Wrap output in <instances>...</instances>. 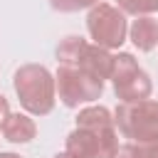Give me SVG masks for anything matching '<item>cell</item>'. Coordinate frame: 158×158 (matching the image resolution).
<instances>
[{
	"instance_id": "cell-1",
	"label": "cell",
	"mask_w": 158,
	"mask_h": 158,
	"mask_svg": "<svg viewBox=\"0 0 158 158\" xmlns=\"http://www.w3.org/2000/svg\"><path fill=\"white\" fill-rule=\"evenodd\" d=\"M118 148V131L106 106H84L77 128L67 136L64 151L77 158H111Z\"/></svg>"
},
{
	"instance_id": "cell-2",
	"label": "cell",
	"mask_w": 158,
	"mask_h": 158,
	"mask_svg": "<svg viewBox=\"0 0 158 158\" xmlns=\"http://www.w3.org/2000/svg\"><path fill=\"white\" fill-rule=\"evenodd\" d=\"M15 94L22 104V109L32 116H47L54 109L57 89L54 77L42 64H22L12 77Z\"/></svg>"
},
{
	"instance_id": "cell-3",
	"label": "cell",
	"mask_w": 158,
	"mask_h": 158,
	"mask_svg": "<svg viewBox=\"0 0 158 158\" xmlns=\"http://www.w3.org/2000/svg\"><path fill=\"white\" fill-rule=\"evenodd\" d=\"M116 131L136 143H156L158 141V101H121L114 111Z\"/></svg>"
},
{
	"instance_id": "cell-4",
	"label": "cell",
	"mask_w": 158,
	"mask_h": 158,
	"mask_svg": "<svg viewBox=\"0 0 158 158\" xmlns=\"http://www.w3.org/2000/svg\"><path fill=\"white\" fill-rule=\"evenodd\" d=\"M57 62L79 67L99 79H109L114 69V54L111 49H104L94 42L81 40L79 35H69L57 44Z\"/></svg>"
},
{
	"instance_id": "cell-5",
	"label": "cell",
	"mask_w": 158,
	"mask_h": 158,
	"mask_svg": "<svg viewBox=\"0 0 158 158\" xmlns=\"http://www.w3.org/2000/svg\"><path fill=\"white\" fill-rule=\"evenodd\" d=\"M86 32L94 40V44L104 49H118L128 37V20L126 12H121L116 5L96 2L89 7L86 15Z\"/></svg>"
},
{
	"instance_id": "cell-6",
	"label": "cell",
	"mask_w": 158,
	"mask_h": 158,
	"mask_svg": "<svg viewBox=\"0 0 158 158\" xmlns=\"http://www.w3.org/2000/svg\"><path fill=\"white\" fill-rule=\"evenodd\" d=\"M54 89L59 101L67 109H77L79 104H89L94 99L101 96L104 91V79L72 67V64H59L57 74H54Z\"/></svg>"
},
{
	"instance_id": "cell-7",
	"label": "cell",
	"mask_w": 158,
	"mask_h": 158,
	"mask_svg": "<svg viewBox=\"0 0 158 158\" xmlns=\"http://www.w3.org/2000/svg\"><path fill=\"white\" fill-rule=\"evenodd\" d=\"M109 79L114 81V91L121 101H141V99H148L153 91L151 77L138 67L131 52L114 54V69Z\"/></svg>"
},
{
	"instance_id": "cell-8",
	"label": "cell",
	"mask_w": 158,
	"mask_h": 158,
	"mask_svg": "<svg viewBox=\"0 0 158 158\" xmlns=\"http://www.w3.org/2000/svg\"><path fill=\"white\" fill-rule=\"evenodd\" d=\"M128 40L141 52L156 49L158 47V20L151 15H138L128 27Z\"/></svg>"
},
{
	"instance_id": "cell-9",
	"label": "cell",
	"mask_w": 158,
	"mask_h": 158,
	"mask_svg": "<svg viewBox=\"0 0 158 158\" xmlns=\"http://www.w3.org/2000/svg\"><path fill=\"white\" fill-rule=\"evenodd\" d=\"M0 131H2V138L10 143H30L37 136V123L27 114H10Z\"/></svg>"
},
{
	"instance_id": "cell-10",
	"label": "cell",
	"mask_w": 158,
	"mask_h": 158,
	"mask_svg": "<svg viewBox=\"0 0 158 158\" xmlns=\"http://www.w3.org/2000/svg\"><path fill=\"white\" fill-rule=\"evenodd\" d=\"M111 158H158V141L156 143H121Z\"/></svg>"
},
{
	"instance_id": "cell-11",
	"label": "cell",
	"mask_w": 158,
	"mask_h": 158,
	"mask_svg": "<svg viewBox=\"0 0 158 158\" xmlns=\"http://www.w3.org/2000/svg\"><path fill=\"white\" fill-rule=\"evenodd\" d=\"M116 7L126 15H153L158 12V0H116Z\"/></svg>"
},
{
	"instance_id": "cell-12",
	"label": "cell",
	"mask_w": 158,
	"mask_h": 158,
	"mask_svg": "<svg viewBox=\"0 0 158 158\" xmlns=\"http://www.w3.org/2000/svg\"><path fill=\"white\" fill-rule=\"evenodd\" d=\"M99 0H49L52 10L57 12H79V10H86V7H94Z\"/></svg>"
},
{
	"instance_id": "cell-13",
	"label": "cell",
	"mask_w": 158,
	"mask_h": 158,
	"mask_svg": "<svg viewBox=\"0 0 158 158\" xmlns=\"http://www.w3.org/2000/svg\"><path fill=\"white\" fill-rule=\"evenodd\" d=\"M7 116H10V104H7V99L0 94V128H2V123L7 121Z\"/></svg>"
},
{
	"instance_id": "cell-14",
	"label": "cell",
	"mask_w": 158,
	"mask_h": 158,
	"mask_svg": "<svg viewBox=\"0 0 158 158\" xmlns=\"http://www.w3.org/2000/svg\"><path fill=\"white\" fill-rule=\"evenodd\" d=\"M54 158H77V156H72V153H67V151H62V153H57Z\"/></svg>"
},
{
	"instance_id": "cell-15",
	"label": "cell",
	"mask_w": 158,
	"mask_h": 158,
	"mask_svg": "<svg viewBox=\"0 0 158 158\" xmlns=\"http://www.w3.org/2000/svg\"><path fill=\"white\" fill-rule=\"evenodd\" d=\"M0 158H22V156H17V153H10V151H7V153H0Z\"/></svg>"
}]
</instances>
